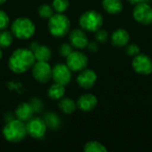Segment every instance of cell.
Wrapping results in <instances>:
<instances>
[{
  "label": "cell",
  "instance_id": "obj_1",
  "mask_svg": "<svg viewBox=\"0 0 152 152\" xmlns=\"http://www.w3.org/2000/svg\"><path fill=\"white\" fill-rule=\"evenodd\" d=\"M36 59L33 52L28 48H18L10 56L9 69L15 74H22L32 68Z\"/></svg>",
  "mask_w": 152,
  "mask_h": 152
},
{
  "label": "cell",
  "instance_id": "obj_2",
  "mask_svg": "<svg viewBox=\"0 0 152 152\" xmlns=\"http://www.w3.org/2000/svg\"><path fill=\"white\" fill-rule=\"evenodd\" d=\"M2 134L7 142L12 143H18L23 141L28 134L26 124L17 118H13L11 121L5 123Z\"/></svg>",
  "mask_w": 152,
  "mask_h": 152
},
{
  "label": "cell",
  "instance_id": "obj_3",
  "mask_svg": "<svg viewBox=\"0 0 152 152\" xmlns=\"http://www.w3.org/2000/svg\"><path fill=\"white\" fill-rule=\"evenodd\" d=\"M11 31L16 38L27 40L35 35L36 26L30 19L27 17H19L12 23Z\"/></svg>",
  "mask_w": 152,
  "mask_h": 152
},
{
  "label": "cell",
  "instance_id": "obj_4",
  "mask_svg": "<svg viewBox=\"0 0 152 152\" xmlns=\"http://www.w3.org/2000/svg\"><path fill=\"white\" fill-rule=\"evenodd\" d=\"M48 29L52 36L55 37H63L70 31L69 19L63 13H53L48 19Z\"/></svg>",
  "mask_w": 152,
  "mask_h": 152
},
{
  "label": "cell",
  "instance_id": "obj_5",
  "mask_svg": "<svg viewBox=\"0 0 152 152\" xmlns=\"http://www.w3.org/2000/svg\"><path fill=\"white\" fill-rule=\"evenodd\" d=\"M103 20V17L99 12L89 10L81 14L79 18V25L85 31L95 32L102 28Z\"/></svg>",
  "mask_w": 152,
  "mask_h": 152
},
{
  "label": "cell",
  "instance_id": "obj_6",
  "mask_svg": "<svg viewBox=\"0 0 152 152\" xmlns=\"http://www.w3.org/2000/svg\"><path fill=\"white\" fill-rule=\"evenodd\" d=\"M32 76L40 84H46L52 78V69L48 61H37L32 66Z\"/></svg>",
  "mask_w": 152,
  "mask_h": 152
},
{
  "label": "cell",
  "instance_id": "obj_7",
  "mask_svg": "<svg viewBox=\"0 0 152 152\" xmlns=\"http://www.w3.org/2000/svg\"><path fill=\"white\" fill-rule=\"evenodd\" d=\"M27 134L34 139H41L45 135L47 126L43 118L38 117H32L26 122Z\"/></svg>",
  "mask_w": 152,
  "mask_h": 152
},
{
  "label": "cell",
  "instance_id": "obj_8",
  "mask_svg": "<svg viewBox=\"0 0 152 152\" xmlns=\"http://www.w3.org/2000/svg\"><path fill=\"white\" fill-rule=\"evenodd\" d=\"M134 19L142 25L152 24V7L147 2L140 3L134 5L133 11Z\"/></svg>",
  "mask_w": 152,
  "mask_h": 152
},
{
  "label": "cell",
  "instance_id": "obj_9",
  "mask_svg": "<svg viewBox=\"0 0 152 152\" xmlns=\"http://www.w3.org/2000/svg\"><path fill=\"white\" fill-rule=\"evenodd\" d=\"M66 58V64L73 72H80L88 65V57L82 52L73 51Z\"/></svg>",
  "mask_w": 152,
  "mask_h": 152
},
{
  "label": "cell",
  "instance_id": "obj_10",
  "mask_svg": "<svg viewBox=\"0 0 152 152\" xmlns=\"http://www.w3.org/2000/svg\"><path fill=\"white\" fill-rule=\"evenodd\" d=\"M134 70L141 75H150L152 72L151 58L144 53H139L134 57L132 61Z\"/></svg>",
  "mask_w": 152,
  "mask_h": 152
},
{
  "label": "cell",
  "instance_id": "obj_11",
  "mask_svg": "<svg viewBox=\"0 0 152 152\" xmlns=\"http://www.w3.org/2000/svg\"><path fill=\"white\" fill-rule=\"evenodd\" d=\"M71 72L72 71L67 66V64L58 63L52 69V78L53 79L54 83L67 86L71 81Z\"/></svg>",
  "mask_w": 152,
  "mask_h": 152
},
{
  "label": "cell",
  "instance_id": "obj_12",
  "mask_svg": "<svg viewBox=\"0 0 152 152\" xmlns=\"http://www.w3.org/2000/svg\"><path fill=\"white\" fill-rule=\"evenodd\" d=\"M97 81V75L95 71L90 69H85L80 71L77 77V85L86 90L91 89Z\"/></svg>",
  "mask_w": 152,
  "mask_h": 152
},
{
  "label": "cell",
  "instance_id": "obj_13",
  "mask_svg": "<svg viewBox=\"0 0 152 152\" xmlns=\"http://www.w3.org/2000/svg\"><path fill=\"white\" fill-rule=\"evenodd\" d=\"M69 39L70 45L77 49H84L87 46L89 40L84 29L76 28L69 32Z\"/></svg>",
  "mask_w": 152,
  "mask_h": 152
},
{
  "label": "cell",
  "instance_id": "obj_14",
  "mask_svg": "<svg viewBox=\"0 0 152 152\" xmlns=\"http://www.w3.org/2000/svg\"><path fill=\"white\" fill-rule=\"evenodd\" d=\"M29 49L33 52L36 61H49L52 57V50L45 45H40L37 42H32Z\"/></svg>",
  "mask_w": 152,
  "mask_h": 152
},
{
  "label": "cell",
  "instance_id": "obj_15",
  "mask_svg": "<svg viewBox=\"0 0 152 152\" xmlns=\"http://www.w3.org/2000/svg\"><path fill=\"white\" fill-rule=\"evenodd\" d=\"M98 104V99L93 94H82L77 101V108L85 112L92 111L95 109Z\"/></svg>",
  "mask_w": 152,
  "mask_h": 152
},
{
  "label": "cell",
  "instance_id": "obj_16",
  "mask_svg": "<svg viewBox=\"0 0 152 152\" xmlns=\"http://www.w3.org/2000/svg\"><path fill=\"white\" fill-rule=\"evenodd\" d=\"M111 43L116 47H124L126 46L130 40V34L125 28H117L115 29L110 37Z\"/></svg>",
  "mask_w": 152,
  "mask_h": 152
},
{
  "label": "cell",
  "instance_id": "obj_17",
  "mask_svg": "<svg viewBox=\"0 0 152 152\" xmlns=\"http://www.w3.org/2000/svg\"><path fill=\"white\" fill-rule=\"evenodd\" d=\"M34 113L35 112L29 102H21L17 106L14 115L17 119L25 123L33 117Z\"/></svg>",
  "mask_w": 152,
  "mask_h": 152
},
{
  "label": "cell",
  "instance_id": "obj_18",
  "mask_svg": "<svg viewBox=\"0 0 152 152\" xmlns=\"http://www.w3.org/2000/svg\"><path fill=\"white\" fill-rule=\"evenodd\" d=\"M102 4L103 9L110 14H118L124 7L122 0H102Z\"/></svg>",
  "mask_w": 152,
  "mask_h": 152
},
{
  "label": "cell",
  "instance_id": "obj_19",
  "mask_svg": "<svg viewBox=\"0 0 152 152\" xmlns=\"http://www.w3.org/2000/svg\"><path fill=\"white\" fill-rule=\"evenodd\" d=\"M77 106V102L72 100L71 98L69 97H62L60 100L59 102V109L61 110V111L64 114L69 115L72 114L76 111Z\"/></svg>",
  "mask_w": 152,
  "mask_h": 152
},
{
  "label": "cell",
  "instance_id": "obj_20",
  "mask_svg": "<svg viewBox=\"0 0 152 152\" xmlns=\"http://www.w3.org/2000/svg\"><path fill=\"white\" fill-rule=\"evenodd\" d=\"M65 92H66L65 86L58 83H54L47 90V95L50 99L56 101V100H61L62 97H64Z\"/></svg>",
  "mask_w": 152,
  "mask_h": 152
},
{
  "label": "cell",
  "instance_id": "obj_21",
  "mask_svg": "<svg viewBox=\"0 0 152 152\" xmlns=\"http://www.w3.org/2000/svg\"><path fill=\"white\" fill-rule=\"evenodd\" d=\"M43 119L45 120L47 128H50L52 130H57L61 127V120L60 117L54 112H47Z\"/></svg>",
  "mask_w": 152,
  "mask_h": 152
},
{
  "label": "cell",
  "instance_id": "obj_22",
  "mask_svg": "<svg viewBox=\"0 0 152 152\" xmlns=\"http://www.w3.org/2000/svg\"><path fill=\"white\" fill-rule=\"evenodd\" d=\"M84 151L86 152H107V148L97 141H90L84 146Z\"/></svg>",
  "mask_w": 152,
  "mask_h": 152
},
{
  "label": "cell",
  "instance_id": "obj_23",
  "mask_svg": "<svg viewBox=\"0 0 152 152\" xmlns=\"http://www.w3.org/2000/svg\"><path fill=\"white\" fill-rule=\"evenodd\" d=\"M13 42V35L12 31L6 29L0 30V48H7Z\"/></svg>",
  "mask_w": 152,
  "mask_h": 152
},
{
  "label": "cell",
  "instance_id": "obj_24",
  "mask_svg": "<svg viewBox=\"0 0 152 152\" xmlns=\"http://www.w3.org/2000/svg\"><path fill=\"white\" fill-rule=\"evenodd\" d=\"M52 7L57 13H63L69 7V0H53Z\"/></svg>",
  "mask_w": 152,
  "mask_h": 152
},
{
  "label": "cell",
  "instance_id": "obj_25",
  "mask_svg": "<svg viewBox=\"0 0 152 152\" xmlns=\"http://www.w3.org/2000/svg\"><path fill=\"white\" fill-rule=\"evenodd\" d=\"M38 15L40 16V18L45 19V20H48L50 19L53 14V9L50 4H43L38 7Z\"/></svg>",
  "mask_w": 152,
  "mask_h": 152
},
{
  "label": "cell",
  "instance_id": "obj_26",
  "mask_svg": "<svg viewBox=\"0 0 152 152\" xmlns=\"http://www.w3.org/2000/svg\"><path fill=\"white\" fill-rule=\"evenodd\" d=\"M95 39L99 43H106L109 38V33L106 29H102V28L95 31Z\"/></svg>",
  "mask_w": 152,
  "mask_h": 152
},
{
  "label": "cell",
  "instance_id": "obj_27",
  "mask_svg": "<svg viewBox=\"0 0 152 152\" xmlns=\"http://www.w3.org/2000/svg\"><path fill=\"white\" fill-rule=\"evenodd\" d=\"M73 48L74 47L70 45V43H63L61 45L59 49L60 54L62 57H67L73 52Z\"/></svg>",
  "mask_w": 152,
  "mask_h": 152
},
{
  "label": "cell",
  "instance_id": "obj_28",
  "mask_svg": "<svg viewBox=\"0 0 152 152\" xmlns=\"http://www.w3.org/2000/svg\"><path fill=\"white\" fill-rule=\"evenodd\" d=\"M9 23H10V18L8 14L4 11L0 10V30L6 29L7 27L9 26Z\"/></svg>",
  "mask_w": 152,
  "mask_h": 152
},
{
  "label": "cell",
  "instance_id": "obj_29",
  "mask_svg": "<svg viewBox=\"0 0 152 152\" xmlns=\"http://www.w3.org/2000/svg\"><path fill=\"white\" fill-rule=\"evenodd\" d=\"M30 105L34 110V112L36 113H39L42 111V110L44 109V103L43 102L38 99V98H32L31 101H30Z\"/></svg>",
  "mask_w": 152,
  "mask_h": 152
},
{
  "label": "cell",
  "instance_id": "obj_30",
  "mask_svg": "<svg viewBox=\"0 0 152 152\" xmlns=\"http://www.w3.org/2000/svg\"><path fill=\"white\" fill-rule=\"evenodd\" d=\"M141 53V49L138 46V45L133 43V44H127L126 46V53L129 56H136L137 54H139Z\"/></svg>",
  "mask_w": 152,
  "mask_h": 152
},
{
  "label": "cell",
  "instance_id": "obj_31",
  "mask_svg": "<svg viewBox=\"0 0 152 152\" xmlns=\"http://www.w3.org/2000/svg\"><path fill=\"white\" fill-rule=\"evenodd\" d=\"M86 47L88 48V50L90 52H92L94 53H97L98 50H99V45H98V44L96 42H89Z\"/></svg>",
  "mask_w": 152,
  "mask_h": 152
},
{
  "label": "cell",
  "instance_id": "obj_32",
  "mask_svg": "<svg viewBox=\"0 0 152 152\" xmlns=\"http://www.w3.org/2000/svg\"><path fill=\"white\" fill-rule=\"evenodd\" d=\"M130 4H133V5H136L140 3H142V2H146V0H126Z\"/></svg>",
  "mask_w": 152,
  "mask_h": 152
},
{
  "label": "cell",
  "instance_id": "obj_33",
  "mask_svg": "<svg viewBox=\"0 0 152 152\" xmlns=\"http://www.w3.org/2000/svg\"><path fill=\"white\" fill-rule=\"evenodd\" d=\"M3 57V52H2V48H0V60L2 59Z\"/></svg>",
  "mask_w": 152,
  "mask_h": 152
},
{
  "label": "cell",
  "instance_id": "obj_34",
  "mask_svg": "<svg viewBox=\"0 0 152 152\" xmlns=\"http://www.w3.org/2000/svg\"><path fill=\"white\" fill-rule=\"evenodd\" d=\"M5 1H6V0H0V5H1V4H4V3H5Z\"/></svg>",
  "mask_w": 152,
  "mask_h": 152
}]
</instances>
